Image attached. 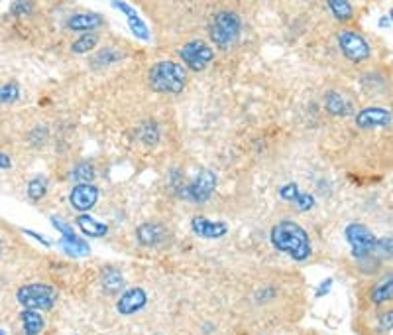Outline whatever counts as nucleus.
<instances>
[{"instance_id": "obj_1", "label": "nucleus", "mask_w": 393, "mask_h": 335, "mask_svg": "<svg viewBox=\"0 0 393 335\" xmlns=\"http://www.w3.org/2000/svg\"><path fill=\"white\" fill-rule=\"evenodd\" d=\"M269 241L274 249L287 255L295 262H307L313 257V247L307 231L301 227L295 221H279L269 231Z\"/></svg>"}, {"instance_id": "obj_2", "label": "nucleus", "mask_w": 393, "mask_h": 335, "mask_svg": "<svg viewBox=\"0 0 393 335\" xmlns=\"http://www.w3.org/2000/svg\"><path fill=\"white\" fill-rule=\"evenodd\" d=\"M148 83L156 93H165V95H177L187 85V67L163 59L149 67Z\"/></svg>"}, {"instance_id": "obj_3", "label": "nucleus", "mask_w": 393, "mask_h": 335, "mask_svg": "<svg viewBox=\"0 0 393 335\" xmlns=\"http://www.w3.org/2000/svg\"><path fill=\"white\" fill-rule=\"evenodd\" d=\"M242 34V18L234 10H221L214 14L211 28H209V36L211 42L218 48V50H228L234 43L238 42Z\"/></svg>"}, {"instance_id": "obj_4", "label": "nucleus", "mask_w": 393, "mask_h": 335, "mask_svg": "<svg viewBox=\"0 0 393 335\" xmlns=\"http://www.w3.org/2000/svg\"><path fill=\"white\" fill-rule=\"evenodd\" d=\"M344 237L348 241L352 257L358 260V264H364L368 260L370 262H378V259H376V243H378V237L364 223H350L346 227V231H344Z\"/></svg>"}, {"instance_id": "obj_5", "label": "nucleus", "mask_w": 393, "mask_h": 335, "mask_svg": "<svg viewBox=\"0 0 393 335\" xmlns=\"http://www.w3.org/2000/svg\"><path fill=\"white\" fill-rule=\"evenodd\" d=\"M16 300L22 308L26 310H36V312H50L57 302V290L50 284L34 282L18 288Z\"/></svg>"}, {"instance_id": "obj_6", "label": "nucleus", "mask_w": 393, "mask_h": 335, "mask_svg": "<svg viewBox=\"0 0 393 335\" xmlns=\"http://www.w3.org/2000/svg\"><path fill=\"white\" fill-rule=\"evenodd\" d=\"M214 190H216V173L202 168L201 172L193 178L189 184H183L179 187V197L191 204H207L211 201Z\"/></svg>"}, {"instance_id": "obj_7", "label": "nucleus", "mask_w": 393, "mask_h": 335, "mask_svg": "<svg viewBox=\"0 0 393 335\" xmlns=\"http://www.w3.org/2000/svg\"><path fill=\"white\" fill-rule=\"evenodd\" d=\"M179 57L187 69H191L195 73H201L213 64L214 50L213 45L207 43L205 40H191V42L181 45Z\"/></svg>"}, {"instance_id": "obj_8", "label": "nucleus", "mask_w": 393, "mask_h": 335, "mask_svg": "<svg viewBox=\"0 0 393 335\" xmlns=\"http://www.w3.org/2000/svg\"><path fill=\"white\" fill-rule=\"evenodd\" d=\"M339 48L342 55L352 64H362L372 57V48L368 40L352 30H344L339 34Z\"/></svg>"}, {"instance_id": "obj_9", "label": "nucleus", "mask_w": 393, "mask_h": 335, "mask_svg": "<svg viewBox=\"0 0 393 335\" xmlns=\"http://www.w3.org/2000/svg\"><path fill=\"white\" fill-rule=\"evenodd\" d=\"M101 190L95 184H75L73 190L69 192V204L75 211L87 213L98 204Z\"/></svg>"}, {"instance_id": "obj_10", "label": "nucleus", "mask_w": 393, "mask_h": 335, "mask_svg": "<svg viewBox=\"0 0 393 335\" xmlns=\"http://www.w3.org/2000/svg\"><path fill=\"white\" fill-rule=\"evenodd\" d=\"M148 292L140 286H134V288H128L118 296L117 312L120 315H134L142 312L148 306Z\"/></svg>"}, {"instance_id": "obj_11", "label": "nucleus", "mask_w": 393, "mask_h": 335, "mask_svg": "<svg viewBox=\"0 0 393 335\" xmlns=\"http://www.w3.org/2000/svg\"><path fill=\"white\" fill-rule=\"evenodd\" d=\"M168 238V229L161 223L156 221H148V223H142L136 229V241H138L140 247H160L165 243Z\"/></svg>"}, {"instance_id": "obj_12", "label": "nucleus", "mask_w": 393, "mask_h": 335, "mask_svg": "<svg viewBox=\"0 0 393 335\" xmlns=\"http://www.w3.org/2000/svg\"><path fill=\"white\" fill-rule=\"evenodd\" d=\"M354 120H356V127H360L364 130L382 129V127H387L392 122V113L382 107H366L362 108Z\"/></svg>"}, {"instance_id": "obj_13", "label": "nucleus", "mask_w": 393, "mask_h": 335, "mask_svg": "<svg viewBox=\"0 0 393 335\" xmlns=\"http://www.w3.org/2000/svg\"><path fill=\"white\" fill-rule=\"evenodd\" d=\"M191 231L201 238H223L228 233V223L211 221L207 217L197 215L191 219Z\"/></svg>"}, {"instance_id": "obj_14", "label": "nucleus", "mask_w": 393, "mask_h": 335, "mask_svg": "<svg viewBox=\"0 0 393 335\" xmlns=\"http://www.w3.org/2000/svg\"><path fill=\"white\" fill-rule=\"evenodd\" d=\"M112 6L118 8V10H122V14L126 16L128 26H130V32L134 34L138 40H142V42H148L149 30H148V26H146V22L142 20V18L138 16V12L134 10L130 4L122 2V0H112Z\"/></svg>"}, {"instance_id": "obj_15", "label": "nucleus", "mask_w": 393, "mask_h": 335, "mask_svg": "<svg viewBox=\"0 0 393 335\" xmlns=\"http://www.w3.org/2000/svg\"><path fill=\"white\" fill-rule=\"evenodd\" d=\"M105 24V16L96 14V12H81V14H73L67 20V28L73 32H93L96 28H101Z\"/></svg>"}, {"instance_id": "obj_16", "label": "nucleus", "mask_w": 393, "mask_h": 335, "mask_svg": "<svg viewBox=\"0 0 393 335\" xmlns=\"http://www.w3.org/2000/svg\"><path fill=\"white\" fill-rule=\"evenodd\" d=\"M370 302L373 306L393 302V271L385 272L382 278L373 284V288L370 290Z\"/></svg>"}, {"instance_id": "obj_17", "label": "nucleus", "mask_w": 393, "mask_h": 335, "mask_svg": "<svg viewBox=\"0 0 393 335\" xmlns=\"http://www.w3.org/2000/svg\"><path fill=\"white\" fill-rule=\"evenodd\" d=\"M101 286L107 296H118L124 292V274L114 266H105L101 272Z\"/></svg>"}, {"instance_id": "obj_18", "label": "nucleus", "mask_w": 393, "mask_h": 335, "mask_svg": "<svg viewBox=\"0 0 393 335\" xmlns=\"http://www.w3.org/2000/svg\"><path fill=\"white\" fill-rule=\"evenodd\" d=\"M75 223H77L79 231H81V233L89 238H103L108 235L107 223L98 221V219H95L93 215H87V213H83V215H77Z\"/></svg>"}, {"instance_id": "obj_19", "label": "nucleus", "mask_w": 393, "mask_h": 335, "mask_svg": "<svg viewBox=\"0 0 393 335\" xmlns=\"http://www.w3.org/2000/svg\"><path fill=\"white\" fill-rule=\"evenodd\" d=\"M325 108L332 117H346L352 113L350 101L344 99V95H340L339 91H329L325 95Z\"/></svg>"}, {"instance_id": "obj_20", "label": "nucleus", "mask_w": 393, "mask_h": 335, "mask_svg": "<svg viewBox=\"0 0 393 335\" xmlns=\"http://www.w3.org/2000/svg\"><path fill=\"white\" fill-rule=\"evenodd\" d=\"M279 195H281V199H286V201H291V204H295V206L301 209V211H307L311 207L315 206V199H313V195H305L299 192V187L295 184H286L281 190H279Z\"/></svg>"}, {"instance_id": "obj_21", "label": "nucleus", "mask_w": 393, "mask_h": 335, "mask_svg": "<svg viewBox=\"0 0 393 335\" xmlns=\"http://www.w3.org/2000/svg\"><path fill=\"white\" fill-rule=\"evenodd\" d=\"M59 247L64 249L65 255H69L71 259H79V257H87L91 249H89V243L85 238H81L77 233L69 235V237H61L59 241Z\"/></svg>"}, {"instance_id": "obj_22", "label": "nucleus", "mask_w": 393, "mask_h": 335, "mask_svg": "<svg viewBox=\"0 0 393 335\" xmlns=\"http://www.w3.org/2000/svg\"><path fill=\"white\" fill-rule=\"evenodd\" d=\"M20 322L24 335H40L43 332V325H45L40 312H36V310H26V308L22 310Z\"/></svg>"}, {"instance_id": "obj_23", "label": "nucleus", "mask_w": 393, "mask_h": 335, "mask_svg": "<svg viewBox=\"0 0 393 335\" xmlns=\"http://www.w3.org/2000/svg\"><path fill=\"white\" fill-rule=\"evenodd\" d=\"M95 168H93V164L91 162H79L75 164L73 168H71V172H69V180L75 182V184H93V180H95Z\"/></svg>"}, {"instance_id": "obj_24", "label": "nucleus", "mask_w": 393, "mask_h": 335, "mask_svg": "<svg viewBox=\"0 0 393 335\" xmlns=\"http://www.w3.org/2000/svg\"><path fill=\"white\" fill-rule=\"evenodd\" d=\"M332 16L339 22H348L354 16V8H352L350 0H327Z\"/></svg>"}, {"instance_id": "obj_25", "label": "nucleus", "mask_w": 393, "mask_h": 335, "mask_svg": "<svg viewBox=\"0 0 393 335\" xmlns=\"http://www.w3.org/2000/svg\"><path fill=\"white\" fill-rule=\"evenodd\" d=\"M96 43H98V36L93 32H87L71 43V52H73V54H79V55L89 54L91 50H95Z\"/></svg>"}, {"instance_id": "obj_26", "label": "nucleus", "mask_w": 393, "mask_h": 335, "mask_svg": "<svg viewBox=\"0 0 393 335\" xmlns=\"http://www.w3.org/2000/svg\"><path fill=\"white\" fill-rule=\"evenodd\" d=\"M47 187H50L47 178H43V176H36L34 180H30L26 194H28V197H30L32 201H40V199H43L45 194H47Z\"/></svg>"}, {"instance_id": "obj_27", "label": "nucleus", "mask_w": 393, "mask_h": 335, "mask_svg": "<svg viewBox=\"0 0 393 335\" xmlns=\"http://www.w3.org/2000/svg\"><path fill=\"white\" fill-rule=\"evenodd\" d=\"M18 99H20V85L18 83L0 85V105H12Z\"/></svg>"}, {"instance_id": "obj_28", "label": "nucleus", "mask_w": 393, "mask_h": 335, "mask_svg": "<svg viewBox=\"0 0 393 335\" xmlns=\"http://www.w3.org/2000/svg\"><path fill=\"white\" fill-rule=\"evenodd\" d=\"M122 57V54L120 52H117V50H103V52H98V54L93 57V67L95 69H98V67H105V65L108 64H114V62H118Z\"/></svg>"}, {"instance_id": "obj_29", "label": "nucleus", "mask_w": 393, "mask_h": 335, "mask_svg": "<svg viewBox=\"0 0 393 335\" xmlns=\"http://www.w3.org/2000/svg\"><path fill=\"white\" fill-rule=\"evenodd\" d=\"M376 259L392 260L393 259V237H382L376 243Z\"/></svg>"}, {"instance_id": "obj_30", "label": "nucleus", "mask_w": 393, "mask_h": 335, "mask_svg": "<svg viewBox=\"0 0 393 335\" xmlns=\"http://www.w3.org/2000/svg\"><path fill=\"white\" fill-rule=\"evenodd\" d=\"M142 141L146 142L148 146H154L156 142L160 141V132H158L154 122H146V124H144V129H142Z\"/></svg>"}, {"instance_id": "obj_31", "label": "nucleus", "mask_w": 393, "mask_h": 335, "mask_svg": "<svg viewBox=\"0 0 393 335\" xmlns=\"http://www.w3.org/2000/svg\"><path fill=\"white\" fill-rule=\"evenodd\" d=\"M34 10V0H14L10 12L14 16H24Z\"/></svg>"}, {"instance_id": "obj_32", "label": "nucleus", "mask_w": 393, "mask_h": 335, "mask_svg": "<svg viewBox=\"0 0 393 335\" xmlns=\"http://www.w3.org/2000/svg\"><path fill=\"white\" fill-rule=\"evenodd\" d=\"M378 324H380L382 329H393V310H390V312H385V314L380 315Z\"/></svg>"}, {"instance_id": "obj_33", "label": "nucleus", "mask_w": 393, "mask_h": 335, "mask_svg": "<svg viewBox=\"0 0 393 335\" xmlns=\"http://www.w3.org/2000/svg\"><path fill=\"white\" fill-rule=\"evenodd\" d=\"M330 288H332V278H325V282H320L319 288H317V298L330 294Z\"/></svg>"}, {"instance_id": "obj_34", "label": "nucleus", "mask_w": 393, "mask_h": 335, "mask_svg": "<svg viewBox=\"0 0 393 335\" xmlns=\"http://www.w3.org/2000/svg\"><path fill=\"white\" fill-rule=\"evenodd\" d=\"M24 233H26V235H30V237H34L36 241H40L43 247H52V243H50L47 238L43 237V235H38V233H34L32 229H24Z\"/></svg>"}, {"instance_id": "obj_35", "label": "nucleus", "mask_w": 393, "mask_h": 335, "mask_svg": "<svg viewBox=\"0 0 393 335\" xmlns=\"http://www.w3.org/2000/svg\"><path fill=\"white\" fill-rule=\"evenodd\" d=\"M12 168V160L8 154H4V152H0V172L2 170H10Z\"/></svg>"}, {"instance_id": "obj_36", "label": "nucleus", "mask_w": 393, "mask_h": 335, "mask_svg": "<svg viewBox=\"0 0 393 335\" xmlns=\"http://www.w3.org/2000/svg\"><path fill=\"white\" fill-rule=\"evenodd\" d=\"M390 18H385V16H382V18H380V26H382V28H385V26H387V24H390Z\"/></svg>"}, {"instance_id": "obj_37", "label": "nucleus", "mask_w": 393, "mask_h": 335, "mask_svg": "<svg viewBox=\"0 0 393 335\" xmlns=\"http://www.w3.org/2000/svg\"><path fill=\"white\" fill-rule=\"evenodd\" d=\"M390 20L393 22V8H392V12H390Z\"/></svg>"}]
</instances>
